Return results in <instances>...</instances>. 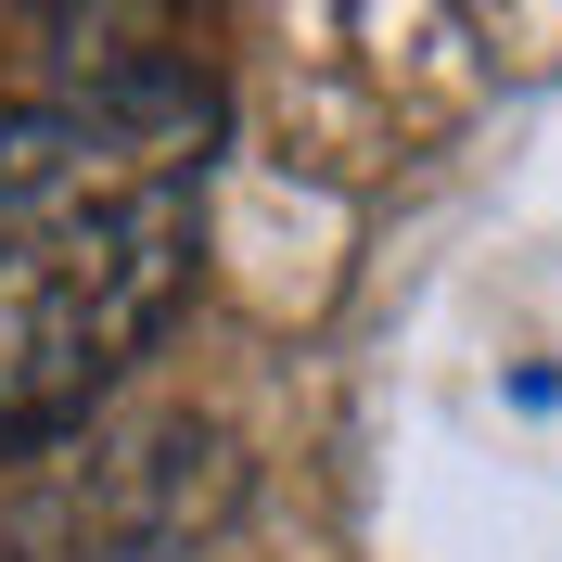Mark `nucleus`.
<instances>
[{"instance_id":"f257e3e1","label":"nucleus","mask_w":562,"mask_h":562,"mask_svg":"<svg viewBox=\"0 0 562 562\" xmlns=\"http://www.w3.org/2000/svg\"><path fill=\"white\" fill-rule=\"evenodd\" d=\"M205 90L103 77L90 103L0 115V422L52 435L192 294Z\"/></svg>"},{"instance_id":"f03ea898","label":"nucleus","mask_w":562,"mask_h":562,"mask_svg":"<svg viewBox=\"0 0 562 562\" xmlns=\"http://www.w3.org/2000/svg\"><path fill=\"white\" fill-rule=\"evenodd\" d=\"M244 498V460L231 435L192 409H154V422H115L103 448H77L65 473V550L77 562H179L192 537L231 525Z\"/></svg>"}]
</instances>
